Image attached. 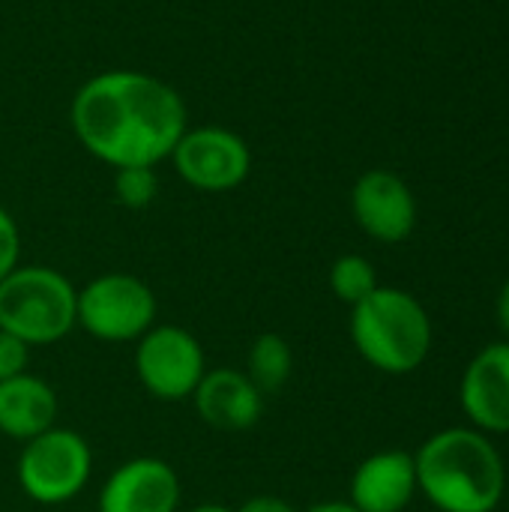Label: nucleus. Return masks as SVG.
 <instances>
[{"mask_svg": "<svg viewBox=\"0 0 509 512\" xmlns=\"http://www.w3.org/2000/svg\"><path fill=\"white\" fill-rule=\"evenodd\" d=\"M72 129L102 162L153 168L171 156L186 132L180 93L156 75L111 69L93 75L72 99Z\"/></svg>", "mask_w": 509, "mask_h": 512, "instance_id": "obj_1", "label": "nucleus"}, {"mask_svg": "<svg viewBox=\"0 0 509 512\" xmlns=\"http://www.w3.org/2000/svg\"><path fill=\"white\" fill-rule=\"evenodd\" d=\"M417 489L444 512H492L504 495L501 453L471 429L432 435L414 456Z\"/></svg>", "mask_w": 509, "mask_h": 512, "instance_id": "obj_2", "label": "nucleus"}, {"mask_svg": "<svg viewBox=\"0 0 509 512\" xmlns=\"http://www.w3.org/2000/svg\"><path fill=\"white\" fill-rule=\"evenodd\" d=\"M351 309V339L375 369L405 375L426 360L432 324L426 309L408 291L378 285Z\"/></svg>", "mask_w": 509, "mask_h": 512, "instance_id": "obj_3", "label": "nucleus"}, {"mask_svg": "<svg viewBox=\"0 0 509 512\" xmlns=\"http://www.w3.org/2000/svg\"><path fill=\"white\" fill-rule=\"evenodd\" d=\"M78 321V291L51 267H15L0 279V330L24 345H51Z\"/></svg>", "mask_w": 509, "mask_h": 512, "instance_id": "obj_4", "label": "nucleus"}, {"mask_svg": "<svg viewBox=\"0 0 509 512\" xmlns=\"http://www.w3.org/2000/svg\"><path fill=\"white\" fill-rule=\"evenodd\" d=\"M90 480V447L69 429H48L24 444L18 483L36 504H63Z\"/></svg>", "mask_w": 509, "mask_h": 512, "instance_id": "obj_5", "label": "nucleus"}, {"mask_svg": "<svg viewBox=\"0 0 509 512\" xmlns=\"http://www.w3.org/2000/svg\"><path fill=\"white\" fill-rule=\"evenodd\" d=\"M156 318L153 291L129 273H108L78 291V324L105 342L141 339Z\"/></svg>", "mask_w": 509, "mask_h": 512, "instance_id": "obj_6", "label": "nucleus"}, {"mask_svg": "<svg viewBox=\"0 0 509 512\" xmlns=\"http://www.w3.org/2000/svg\"><path fill=\"white\" fill-rule=\"evenodd\" d=\"M135 372L147 393L165 402H180L192 396L204 378V351L183 327H150L138 339Z\"/></svg>", "mask_w": 509, "mask_h": 512, "instance_id": "obj_7", "label": "nucleus"}, {"mask_svg": "<svg viewBox=\"0 0 509 512\" xmlns=\"http://www.w3.org/2000/svg\"><path fill=\"white\" fill-rule=\"evenodd\" d=\"M177 174L201 189V192H228L237 189L252 168V153L246 141L219 126H201V129H186L171 150Z\"/></svg>", "mask_w": 509, "mask_h": 512, "instance_id": "obj_8", "label": "nucleus"}, {"mask_svg": "<svg viewBox=\"0 0 509 512\" xmlns=\"http://www.w3.org/2000/svg\"><path fill=\"white\" fill-rule=\"evenodd\" d=\"M351 210L357 225L381 240V243H399L414 231L417 222V204L405 180L393 171H366L354 192H351Z\"/></svg>", "mask_w": 509, "mask_h": 512, "instance_id": "obj_9", "label": "nucleus"}, {"mask_svg": "<svg viewBox=\"0 0 509 512\" xmlns=\"http://www.w3.org/2000/svg\"><path fill=\"white\" fill-rule=\"evenodd\" d=\"M180 480L162 459H132L120 465L99 495V512H174Z\"/></svg>", "mask_w": 509, "mask_h": 512, "instance_id": "obj_10", "label": "nucleus"}, {"mask_svg": "<svg viewBox=\"0 0 509 512\" xmlns=\"http://www.w3.org/2000/svg\"><path fill=\"white\" fill-rule=\"evenodd\" d=\"M192 396H195V408H198L201 420L219 432L252 429L264 411V396L237 369L204 372V378Z\"/></svg>", "mask_w": 509, "mask_h": 512, "instance_id": "obj_11", "label": "nucleus"}, {"mask_svg": "<svg viewBox=\"0 0 509 512\" xmlns=\"http://www.w3.org/2000/svg\"><path fill=\"white\" fill-rule=\"evenodd\" d=\"M462 408L477 426L509 432V342L489 345L465 369Z\"/></svg>", "mask_w": 509, "mask_h": 512, "instance_id": "obj_12", "label": "nucleus"}, {"mask_svg": "<svg viewBox=\"0 0 509 512\" xmlns=\"http://www.w3.org/2000/svg\"><path fill=\"white\" fill-rule=\"evenodd\" d=\"M417 492L414 456L387 450L369 456L351 480V504L360 512H402Z\"/></svg>", "mask_w": 509, "mask_h": 512, "instance_id": "obj_13", "label": "nucleus"}, {"mask_svg": "<svg viewBox=\"0 0 509 512\" xmlns=\"http://www.w3.org/2000/svg\"><path fill=\"white\" fill-rule=\"evenodd\" d=\"M57 396L33 375H15L0 384V432L15 441H33L36 435L54 429Z\"/></svg>", "mask_w": 509, "mask_h": 512, "instance_id": "obj_14", "label": "nucleus"}, {"mask_svg": "<svg viewBox=\"0 0 509 512\" xmlns=\"http://www.w3.org/2000/svg\"><path fill=\"white\" fill-rule=\"evenodd\" d=\"M291 348L282 336L276 333H264L255 339L252 351H249V372L246 378L255 384V390L261 396H276L288 378H291Z\"/></svg>", "mask_w": 509, "mask_h": 512, "instance_id": "obj_15", "label": "nucleus"}, {"mask_svg": "<svg viewBox=\"0 0 509 512\" xmlns=\"http://www.w3.org/2000/svg\"><path fill=\"white\" fill-rule=\"evenodd\" d=\"M330 288L342 303L357 306L378 288L375 267L360 255H342L330 270Z\"/></svg>", "mask_w": 509, "mask_h": 512, "instance_id": "obj_16", "label": "nucleus"}, {"mask_svg": "<svg viewBox=\"0 0 509 512\" xmlns=\"http://www.w3.org/2000/svg\"><path fill=\"white\" fill-rule=\"evenodd\" d=\"M114 195L123 207L141 210L156 201L159 195V180L153 168H117L114 177Z\"/></svg>", "mask_w": 509, "mask_h": 512, "instance_id": "obj_17", "label": "nucleus"}, {"mask_svg": "<svg viewBox=\"0 0 509 512\" xmlns=\"http://www.w3.org/2000/svg\"><path fill=\"white\" fill-rule=\"evenodd\" d=\"M27 360H30V345H24L12 333L0 330V384L15 375H24Z\"/></svg>", "mask_w": 509, "mask_h": 512, "instance_id": "obj_18", "label": "nucleus"}, {"mask_svg": "<svg viewBox=\"0 0 509 512\" xmlns=\"http://www.w3.org/2000/svg\"><path fill=\"white\" fill-rule=\"evenodd\" d=\"M18 252H21V237L15 219L0 207V279H6L18 267Z\"/></svg>", "mask_w": 509, "mask_h": 512, "instance_id": "obj_19", "label": "nucleus"}, {"mask_svg": "<svg viewBox=\"0 0 509 512\" xmlns=\"http://www.w3.org/2000/svg\"><path fill=\"white\" fill-rule=\"evenodd\" d=\"M237 512H297L288 501L282 498H273V495H258V498H249Z\"/></svg>", "mask_w": 509, "mask_h": 512, "instance_id": "obj_20", "label": "nucleus"}, {"mask_svg": "<svg viewBox=\"0 0 509 512\" xmlns=\"http://www.w3.org/2000/svg\"><path fill=\"white\" fill-rule=\"evenodd\" d=\"M498 318H501V327L509 336V279L507 285L501 288V297H498Z\"/></svg>", "mask_w": 509, "mask_h": 512, "instance_id": "obj_21", "label": "nucleus"}, {"mask_svg": "<svg viewBox=\"0 0 509 512\" xmlns=\"http://www.w3.org/2000/svg\"><path fill=\"white\" fill-rule=\"evenodd\" d=\"M309 512H360L354 504H342V501H327V504H318Z\"/></svg>", "mask_w": 509, "mask_h": 512, "instance_id": "obj_22", "label": "nucleus"}, {"mask_svg": "<svg viewBox=\"0 0 509 512\" xmlns=\"http://www.w3.org/2000/svg\"><path fill=\"white\" fill-rule=\"evenodd\" d=\"M192 512H234V510H228V507H222V504H201V507H195Z\"/></svg>", "mask_w": 509, "mask_h": 512, "instance_id": "obj_23", "label": "nucleus"}]
</instances>
